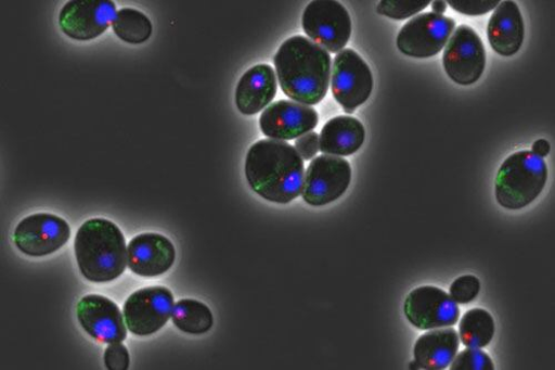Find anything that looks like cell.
I'll list each match as a JSON object with an SVG mask.
<instances>
[{
	"label": "cell",
	"mask_w": 555,
	"mask_h": 370,
	"mask_svg": "<svg viewBox=\"0 0 555 370\" xmlns=\"http://www.w3.org/2000/svg\"><path fill=\"white\" fill-rule=\"evenodd\" d=\"M245 171L253 191L271 203L289 204L304 188V160L286 142H257L247 154Z\"/></svg>",
	"instance_id": "2"
},
{
	"label": "cell",
	"mask_w": 555,
	"mask_h": 370,
	"mask_svg": "<svg viewBox=\"0 0 555 370\" xmlns=\"http://www.w3.org/2000/svg\"><path fill=\"white\" fill-rule=\"evenodd\" d=\"M70 237V226L65 219L53 214L38 213L17 225L13 239L23 254L43 257L63 248Z\"/></svg>",
	"instance_id": "9"
},
{
	"label": "cell",
	"mask_w": 555,
	"mask_h": 370,
	"mask_svg": "<svg viewBox=\"0 0 555 370\" xmlns=\"http://www.w3.org/2000/svg\"><path fill=\"white\" fill-rule=\"evenodd\" d=\"M319 149V136L315 132H308L299 137L296 142V151L305 161L313 160Z\"/></svg>",
	"instance_id": "29"
},
{
	"label": "cell",
	"mask_w": 555,
	"mask_h": 370,
	"mask_svg": "<svg viewBox=\"0 0 555 370\" xmlns=\"http://www.w3.org/2000/svg\"><path fill=\"white\" fill-rule=\"evenodd\" d=\"M430 5V2H397L383 0L377 8L378 14L396 21H404L418 15Z\"/></svg>",
	"instance_id": "24"
},
{
	"label": "cell",
	"mask_w": 555,
	"mask_h": 370,
	"mask_svg": "<svg viewBox=\"0 0 555 370\" xmlns=\"http://www.w3.org/2000/svg\"><path fill=\"white\" fill-rule=\"evenodd\" d=\"M550 151L551 146L545 140H539L532 146V153L541 158L546 157L550 154Z\"/></svg>",
	"instance_id": "30"
},
{
	"label": "cell",
	"mask_w": 555,
	"mask_h": 370,
	"mask_svg": "<svg viewBox=\"0 0 555 370\" xmlns=\"http://www.w3.org/2000/svg\"><path fill=\"white\" fill-rule=\"evenodd\" d=\"M494 332L493 317L481 308L467 311L459 323V337L468 348L487 347L493 340Z\"/></svg>",
	"instance_id": "22"
},
{
	"label": "cell",
	"mask_w": 555,
	"mask_h": 370,
	"mask_svg": "<svg viewBox=\"0 0 555 370\" xmlns=\"http://www.w3.org/2000/svg\"><path fill=\"white\" fill-rule=\"evenodd\" d=\"M104 359L109 370H127L129 368V352L121 343L111 344L105 352Z\"/></svg>",
	"instance_id": "27"
},
{
	"label": "cell",
	"mask_w": 555,
	"mask_h": 370,
	"mask_svg": "<svg viewBox=\"0 0 555 370\" xmlns=\"http://www.w3.org/2000/svg\"><path fill=\"white\" fill-rule=\"evenodd\" d=\"M314 109L291 101H280L268 106L259 124L262 132L275 141H293L318 126Z\"/></svg>",
	"instance_id": "15"
},
{
	"label": "cell",
	"mask_w": 555,
	"mask_h": 370,
	"mask_svg": "<svg viewBox=\"0 0 555 370\" xmlns=\"http://www.w3.org/2000/svg\"><path fill=\"white\" fill-rule=\"evenodd\" d=\"M276 78L273 68L267 64L257 65L241 78L236 90V105L246 116L260 113L276 94Z\"/></svg>",
	"instance_id": "18"
},
{
	"label": "cell",
	"mask_w": 555,
	"mask_h": 370,
	"mask_svg": "<svg viewBox=\"0 0 555 370\" xmlns=\"http://www.w3.org/2000/svg\"><path fill=\"white\" fill-rule=\"evenodd\" d=\"M365 140V130L360 120L351 116H339L322 128L319 148L322 153L350 156L357 153Z\"/></svg>",
	"instance_id": "19"
},
{
	"label": "cell",
	"mask_w": 555,
	"mask_h": 370,
	"mask_svg": "<svg viewBox=\"0 0 555 370\" xmlns=\"http://www.w3.org/2000/svg\"><path fill=\"white\" fill-rule=\"evenodd\" d=\"M332 89L346 114H353L372 95L374 76L367 64L353 50H344L334 61Z\"/></svg>",
	"instance_id": "7"
},
{
	"label": "cell",
	"mask_w": 555,
	"mask_h": 370,
	"mask_svg": "<svg viewBox=\"0 0 555 370\" xmlns=\"http://www.w3.org/2000/svg\"><path fill=\"white\" fill-rule=\"evenodd\" d=\"M350 182L351 166L346 160L332 155L319 156L307 169L302 199L310 206H326L339 200Z\"/></svg>",
	"instance_id": "10"
},
{
	"label": "cell",
	"mask_w": 555,
	"mask_h": 370,
	"mask_svg": "<svg viewBox=\"0 0 555 370\" xmlns=\"http://www.w3.org/2000/svg\"><path fill=\"white\" fill-rule=\"evenodd\" d=\"M302 28L320 48L340 53L351 37V17L335 0H314L305 10Z\"/></svg>",
	"instance_id": "5"
},
{
	"label": "cell",
	"mask_w": 555,
	"mask_h": 370,
	"mask_svg": "<svg viewBox=\"0 0 555 370\" xmlns=\"http://www.w3.org/2000/svg\"><path fill=\"white\" fill-rule=\"evenodd\" d=\"M113 29L122 41L141 44L152 37L154 26L144 13L134 9H121L113 22Z\"/></svg>",
	"instance_id": "23"
},
{
	"label": "cell",
	"mask_w": 555,
	"mask_h": 370,
	"mask_svg": "<svg viewBox=\"0 0 555 370\" xmlns=\"http://www.w3.org/2000/svg\"><path fill=\"white\" fill-rule=\"evenodd\" d=\"M117 15L111 0H73L60 14V26L69 38L80 41L103 35Z\"/></svg>",
	"instance_id": "13"
},
{
	"label": "cell",
	"mask_w": 555,
	"mask_h": 370,
	"mask_svg": "<svg viewBox=\"0 0 555 370\" xmlns=\"http://www.w3.org/2000/svg\"><path fill=\"white\" fill-rule=\"evenodd\" d=\"M173 326L181 332L191 335H203L214 327V316L210 308L195 299H181L172 309Z\"/></svg>",
	"instance_id": "21"
},
{
	"label": "cell",
	"mask_w": 555,
	"mask_h": 370,
	"mask_svg": "<svg viewBox=\"0 0 555 370\" xmlns=\"http://www.w3.org/2000/svg\"><path fill=\"white\" fill-rule=\"evenodd\" d=\"M431 7L437 15H443L447 12V3L441 2V0H439V2H433Z\"/></svg>",
	"instance_id": "31"
},
{
	"label": "cell",
	"mask_w": 555,
	"mask_h": 370,
	"mask_svg": "<svg viewBox=\"0 0 555 370\" xmlns=\"http://www.w3.org/2000/svg\"><path fill=\"white\" fill-rule=\"evenodd\" d=\"M409 368L410 369H422L421 366L418 365V362H416L415 360L410 362Z\"/></svg>",
	"instance_id": "32"
},
{
	"label": "cell",
	"mask_w": 555,
	"mask_h": 370,
	"mask_svg": "<svg viewBox=\"0 0 555 370\" xmlns=\"http://www.w3.org/2000/svg\"><path fill=\"white\" fill-rule=\"evenodd\" d=\"M480 281L476 276L459 277L450 288V296L456 304H470L480 293Z\"/></svg>",
	"instance_id": "26"
},
{
	"label": "cell",
	"mask_w": 555,
	"mask_h": 370,
	"mask_svg": "<svg viewBox=\"0 0 555 370\" xmlns=\"http://www.w3.org/2000/svg\"><path fill=\"white\" fill-rule=\"evenodd\" d=\"M450 368L452 370H493L494 363L481 348H468L454 357Z\"/></svg>",
	"instance_id": "25"
},
{
	"label": "cell",
	"mask_w": 555,
	"mask_h": 370,
	"mask_svg": "<svg viewBox=\"0 0 555 370\" xmlns=\"http://www.w3.org/2000/svg\"><path fill=\"white\" fill-rule=\"evenodd\" d=\"M274 66L285 95L314 106L328 94L332 56L304 36L287 39L274 56Z\"/></svg>",
	"instance_id": "1"
},
{
	"label": "cell",
	"mask_w": 555,
	"mask_h": 370,
	"mask_svg": "<svg viewBox=\"0 0 555 370\" xmlns=\"http://www.w3.org/2000/svg\"><path fill=\"white\" fill-rule=\"evenodd\" d=\"M488 39L492 50L504 58L516 55L525 41V22L515 2H502L488 24Z\"/></svg>",
	"instance_id": "17"
},
{
	"label": "cell",
	"mask_w": 555,
	"mask_h": 370,
	"mask_svg": "<svg viewBox=\"0 0 555 370\" xmlns=\"http://www.w3.org/2000/svg\"><path fill=\"white\" fill-rule=\"evenodd\" d=\"M486 64L485 44L477 31L468 25L459 26L443 53V67L449 78L461 86L474 85L483 75Z\"/></svg>",
	"instance_id": "6"
},
{
	"label": "cell",
	"mask_w": 555,
	"mask_h": 370,
	"mask_svg": "<svg viewBox=\"0 0 555 370\" xmlns=\"http://www.w3.org/2000/svg\"><path fill=\"white\" fill-rule=\"evenodd\" d=\"M75 255L80 272L91 283H109L120 277L127 265V245L120 228L104 218H92L78 229Z\"/></svg>",
	"instance_id": "3"
},
{
	"label": "cell",
	"mask_w": 555,
	"mask_h": 370,
	"mask_svg": "<svg viewBox=\"0 0 555 370\" xmlns=\"http://www.w3.org/2000/svg\"><path fill=\"white\" fill-rule=\"evenodd\" d=\"M547 180V166L532 152H518L506 158L495 178V199L500 206L518 210L532 204Z\"/></svg>",
	"instance_id": "4"
},
{
	"label": "cell",
	"mask_w": 555,
	"mask_h": 370,
	"mask_svg": "<svg viewBox=\"0 0 555 370\" xmlns=\"http://www.w3.org/2000/svg\"><path fill=\"white\" fill-rule=\"evenodd\" d=\"M128 267L141 277H157L167 272L176 259L173 244L167 238L147 233L133 238L128 247Z\"/></svg>",
	"instance_id": "16"
},
{
	"label": "cell",
	"mask_w": 555,
	"mask_h": 370,
	"mask_svg": "<svg viewBox=\"0 0 555 370\" xmlns=\"http://www.w3.org/2000/svg\"><path fill=\"white\" fill-rule=\"evenodd\" d=\"M173 309V295L163 286L132 293L124 305L127 329L135 336H151L160 331Z\"/></svg>",
	"instance_id": "11"
},
{
	"label": "cell",
	"mask_w": 555,
	"mask_h": 370,
	"mask_svg": "<svg viewBox=\"0 0 555 370\" xmlns=\"http://www.w3.org/2000/svg\"><path fill=\"white\" fill-rule=\"evenodd\" d=\"M455 21L435 13L416 15L409 21L397 37L398 50L413 59H430L438 55L448 43Z\"/></svg>",
	"instance_id": "8"
},
{
	"label": "cell",
	"mask_w": 555,
	"mask_h": 370,
	"mask_svg": "<svg viewBox=\"0 0 555 370\" xmlns=\"http://www.w3.org/2000/svg\"><path fill=\"white\" fill-rule=\"evenodd\" d=\"M77 318L88 335L104 344L122 343L127 326L118 305L102 295H87L77 305Z\"/></svg>",
	"instance_id": "14"
},
{
	"label": "cell",
	"mask_w": 555,
	"mask_h": 370,
	"mask_svg": "<svg viewBox=\"0 0 555 370\" xmlns=\"http://www.w3.org/2000/svg\"><path fill=\"white\" fill-rule=\"evenodd\" d=\"M459 346L460 337L455 330H431L416 341L414 360L422 369H446L456 356Z\"/></svg>",
	"instance_id": "20"
},
{
	"label": "cell",
	"mask_w": 555,
	"mask_h": 370,
	"mask_svg": "<svg viewBox=\"0 0 555 370\" xmlns=\"http://www.w3.org/2000/svg\"><path fill=\"white\" fill-rule=\"evenodd\" d=\"M453 11L467 16H481L495 10L500 2H449Z\"/></svg>",
	"instance_id": "28"
},
{
	"label": "cell",
	"mask_w": 555,
	"mask_h": 370,
	"mask_svg": "<svg viewBox=\"0 0 555 370\" xmlns=\"http://www.w3.org/2000/svg\"><path fill=\"white\" fill-rule=\"evenodd\" d=\"M404 315L415 329L431 331L454 327L460 318V308L444 291L424 286L408 295Z\"/></svg>",
	"instance_id": "12"
}]
</instances>
